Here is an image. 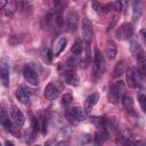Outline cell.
Returning a JSON list of instances; mask_svg holds the SVG:
<instances>
[{
  "instance_id": "28",
  "label": "cell",
  "mask_w": 146,
  "mask_h": 146,
  "mask_svg": "<svg viewBox=\"0 0 146 146\" xmlns=\"http://www.w3.org/2000/svg\"><path fill=\"white\" fill-rule=\"evenodd\" d=\"M5 146H14V144H13V141H10V140H6V141H5Z\"/></svg>"
},
{
  "instance_id": "18",
  "label": "cell",
  "mask_w": 146,
  "mask_h": 146,
  "mask_svg": "<svg viewBox=\"0 0 146 146\" xmlns=\"http://www.w3.org/2000/svg\"><path fill=\"white\" fill-rule=\"evenodd\" d=\"M116 52H117V48H116V44L114 41L110 40L107 42V46H106V55L110 59H114L116 57Z\"/></svg>"
},
{
  "instance_id": "4",
  "label": "cell",
  "mask_w": 146,
  "mask_h": 146,
  "mask_svg": "<svg viewBox=\"0 0 146 146\" xmlns=\"http://www.w3.org/2000/svg\"><path fill=\"white\" fill-rule=\"evenodd\" d=\"M133 34V26L131 23H123L122 25L119 26V29L116 30V39L119 40H128L129 38H131Z\"/></svg>"
},
{
  "instance_id": "1",
  "label": "cell",
  "mask_w": 146,
  "mask_h": 146,
  "mask_svg": "<svg viewBox=\"0 0 146 146\" xmlns=\"http://www.w3.org/2000/svg\"><path fill=\"white\" fill-rule=\"evenodd\" d=\"M123 82L122 81H116V82H113L110 88H108V94H107V98H108V102L112 103V104H117L120 98H121V95L123 92Z\"/></svg>"
},
{
  "instance_id": "8",
  "label": "cell",
  "mask_w": 146,
  "mask_h": 146,
  "mask_svg": "<svg viewBox=\"0 0 146 146\" xmlns=\"http://www.w3.org/2000/svg\"><path fill=\"white\" fill-rule=\"evenodd\" d=\"M81 31H82V35H83L84 40L87 42H90L91 41V38H92V24H91V22H90L89 18L84 17L82 19Z\"/></svg>"
},
{
  "instance_id": "5",
  "label": "cell",
  "mask_w": 146,
  "mask_h": 146,
  "mask_svg": "<svg viewBox=\"0 0 146 146\" xmlns=\"http://www.w3.org/2000/svg\"><path fill=\"white\" fill-rule=\"evenodd\" d=\"M62 76H63V79L65 80V82L67 84H71V86H78L79 84V76L73 71L72 67L67 66L66 70H64V72L62 73Z\"/></svg>"
},
{
  "instance_id": "15",
  "label": "cell",
  "mask_w": 146,
  "mask_h": 146,
  "mask_svg": "<svg viewBox=\"0 0 146 146\" xmlns=\"http://www.w3.org/2000/svg\"><path fill=\"white\" fill-rule=\"evenodd\" d=\"M59 91H58V88L56 87L55 83H48L44 88V97L48 99V100H52L55 99L57 96H58Z\"/></svg>"
},
{
  "instance_id": "3",
  "label": "cell",
  "mask_w": 146,
  "mask_h": 146,
  "mask_svg": "<svg viewBox=\"0 0 146 146\" xmlns=\"http://www.w3.org/2000/svg\"><path fill=\"white\" fill-rule=\"evenodd\" d=\"M94 72L96 76H100L105 72V58L98 49L95 50L94 55Z\"/></svg>"
},
{
  "instance_id": "2",
  "label": "cell",
  "mask_w": 146,
  "mask_h": 146,
  "mask_svg": "<svg viewBox=\"0 0 146 146\" xmlns=\"http://www.w3.org/2000/svg\"><path fill=\"white\" fill-rule=\"evenodd\" d=\"M66 117L71 123H78L86 119V111L80 106H73L66 111Z\"/></svg>"
},
{
  "instance_id": "25",
  "label": "cell",
  "mask_w": 146,
  "mask_h": 146,
  "mask_svg": "<svg viewBox=\"0 0 146 146\" xmlns=\"http://www.w3.org/2000/svg\"><path fill=\"white\" fill-rule=\"evenodd\" d=\"M138 100H139V105H140V107H141L143 112L146 114V95H144V94L139 95Z\"/></svg>"
},
{
  "instance_id": "19",
  "label": "cell",
  "mask_w": 146,
  "mask_h": 146,
  "mask_svg": "<svg viewBox=\"0 0 146 146\" xmlns=\"http://www.w3.org/2000/svg\"><path fill=\"white\" fill-rule=\"evenodd\" d=\"M107 137H108V133L104 129L97 131V133L95 135V144L97 146H102V144L107 139Z\"/></svg>"
},
{
  "instance_id": "14",
  "label": "cell",
  "mask_w": 146,
  "mask_h": 146,
  "mask_svg": "<svg viewBox=\"0 0 146 146\" xmlns=\"http://www.w3.org/2000/svg\"><path fill=\"white\" fill-rule=\"evenodd\" d=\"M130 51H131V54L133 55V57H135L137 60L140 59V58L146 57V55H145V52H144L141 46H140L137 41H132V42L130 43Z\"/></svg>"
},
{
  "instance_id": "17",
  "label": "cell",
  "mask_w": 146,
  "mask_h": 146,
  "mask_svg": "<svg viewBox=\"0 0 146 146\" xmlns=\"http://www.w3.org/2000/svg\"><path fill=\"white\" fill-rule=\"evenodd\" d=\"M122 104H123V107L125 108L127 112H132L133 111L135 104H133V98L131 97V95L124 94L123 97H122Z\"/></svg>"
},
{
  "instance_id": "13",
  "label": "cell",
  "mask_w": 146,
  "mask_h": 146,
  "mask_svg": "<svg viewBox=\"0 0 146 146\" xmlns=\"http://www.w3.org/2000/svg\"><path fill=\"white\" fill-rule=\"evenodd\" d=\"M0 73H1V81L5 87L9 86V65L6 60H1L0 64Z\"/></svg>"
},
{
  "instance_id": "26",
  "label": "cell",
  "mask_w": 146,
  "mask_h": 146,
  "mask_svg": "<svg viewBox=\"0 0 146 146\" xmlns=\"http://www.w3.org/2000/svg\"><path fill=\"white\" fill-rule=\"evenodd\" d=\"M39 121H40V128H41V131H42L43 133H46V131H47V128H46V119H44L43 114H41V115H40V119H39Z\"/></svg>"
},
{
  "instance_id": "9",
  "label": "cell",
  "mask_w": 146,
  "mask_h": 146,
  "mask_svg": "<svg viewBox=\"0 0 146 146\" xmlns=\"http://www.w3.org/2000/svg\"><path fill=\"white\" fill-rule=\"evenodd\" d=\"M31 94H32L31 90H30L29 88L24 87V86L18 87L17 90H16V97H17V99H18L21 103H23V104H26V103L30 102Z\"/></svg>"
},
{
  "instance_id": "16",
  "label": "cell",
  "mask_w": 146,
  "mask_h": 146,
  "mask_svg": "<svg viewBox=\"0 0 146 146\" xmlns=\"http://www.w3.org/2000/svg\"><path fill=\"white\" fill-rule=\"evenodd\" d=\"M98 99H99L98 92H94V94H91L90 96H88L87 99H86V102H84V111H86L87 113L90 112V111L94 108V106L97 104Z\"/></svg>"
},
{
  "instance_id": "7",
  "label": "cell",
  "mask_w": 146,
  "mask_h": 146,
  "mask_svg": "<svg viewBox=\"0 0 146 146\" xmlns=\"http://www.w3.org/2000/svg\"><path fill=\"white\" fill-rule=\"evenodd\" d=\"M23 75H24L25 80H26L30 84L36 86V84L39 83L38 74H36V72H35L30 65H26V66L24 67V70H23Z\"/></svg>"
},
{
  "instance_id": "6",
  "label": "cell",
  "mask_w": 146,
  "mask_h": 146,
  "mask_svg": "<svg viewBox=\"0 0 146 146\" xmlns=\"http://www.w3.org/2000/svg\"><path fill=\"white\" fill-rule=\"evenodd\" d=\"M10 116L13 119V122L17 125V127H22L25 122V116L23 114V112L15 105H13L10 107Z\"/></svg>"
},
{
  "instance_id": "20",
  "label": "cell",
  "mask_w": 146,
  "mask_h": 146,
  "mask_svg": "<svg viewBox=\"0 0 146 146\" xmlns=\"http://www.w3.org/2000/svg\"><path fill=\"white\" fill-rule=\"evenodd\" d=\"M113 78H120L123 73H124V62L123 60H120L115 64L114 68H113Z\"/></svg>"
},
{
  "instance_id": "32",
  "label": "cell",
  "mask_w": 146,
  "mask_h": 146,
  "mask_svg": "<svg viewBox=\"0 0 146 146\" xmlns=\"http://www.w3.org/2000/svg\"><path fill=\"white\" fill-rule=\"evenodd\" d=\"M36 146H41V145H36ZM44 146H48V145H44Z\"/></svg>"
},
{
  "instance_id": "27",
  "label": "cell",
  "mask_w": 146,
  "mask_h": 146,
  "mask_svg": "<svg viewBox=\"0 0 146 146\" xmlns=\"http://www.w3.org/2000/svg\"><path fill=\"white\" fill-rule=\"evenodd\" d=\"M111 5H112L113 9H115L116 11H120V10L122 9V2H119V1H116V2H113V3H111Z\"/></svg>"
},
{
  "instance_id": "21",
  "label": "cell",
  "mask_w": 146,
  "mask_h": 146,
  "mask_svg": "<svg viewBox=\"0 0 146 146\" xmlns=\"http://www.w3.org/2000/svg\"><path fill=\"white\" fill-rule=\"evenodd\" d=\"M66 43H67V41H66V39L65 38H60L58 41H57V43H56V46H55V50H54V55L55 56H58L64 49H65V47H66Z\"/></svg>"
},
{
  "instance_id": "30",
  "label": "cell",
  "mask_w": 146,
  "mask_h": 146,
  "mask_svg": "<svg viewBox=\"0 0 146 146\" xmlns=\"http://www.w3.org/2000/svg\"><path fill=\"white\" fill-rule=\"evenodd\" d=\"M140 145L141 146H146V139H144L143 141H140Z\"/></svg>"
},
{
  "instance_id": "24",
  "label": "cell",
  "mask_w": 146,
  "mask_h": 146,
  "mask_svg": "<svg viewBox=\"0 0 146 146\" xmlns=\"http://www.w3.org/2000/svg\"><path fill=\"white\" fill-rule=\"evenodd\" d=\"M72 100H73V97H72L71 94H65V95L62 97V104H63L64 106H68V105L72 103Z\"/></svg>"
},
{
  "instance_id": "23",
  "label": "cell",
  "mask_w": 146,
  "mask_h": 146,
  "mask_svg": "<svg viewBox=\"0 0 146 146\" xmlns=\"http://www.w3.org/2000/svg\"><path fill=\"white\" fill-rule=\"evenodd\" d=\"M82 49H83L82 41H81V40H76V41H75V43L72 46L71 51H72L73 56H79V55L82 52Z\"/></svg>"
},
{
  "instance_id": "10",
  "label": "cell",
  "mask_w": 146,
  "mask_h": 146,
  "mask_svg": "<svg viewBox=\"0 0 146 146\" xmlns=\"http://www.w3.org/2000/svg\"><path fill=\"white\" fill-rule=\"evenodd\" d=\"M127 83L130 88H138L139 86L138 74L133 67H129L127 70Z\"/></svg>"
},
{
  "instance_id": "29",
  "label": "cell",
  "mask_w": 146,
  "mask_h": 146,
  "mask_svg": "<svg viewBox=\"0 0 146 146\" xmlns=\"http://www.w3.org/2000/svg\"><path fill=\"white\" fill-rule=\"evenodd\" d=\"M130 146H141V145H140V141H137V143H131Z\"/></svg>"
},
{
  "instance_id": "31",
  "label": "cell",
  "mask_w": 146,
  "mask_h": 146,
  "mask_svg": "<svg viewBox=\"0 0 146 146\" xmlns=\"http://www.w3.org/2000/svg\"><path fill=\"white\" fill-rule=\"evenodd\" d=\"M143 33H145V40H146V31H143Z\"/></svg>"
},
{
  "instance_id": "22",
  "label": "cell",
  "mask_w": 146,
  "mask_h": 146,
  "mask_svg": "<svg viewBox=\"0 0 146 146\" xmlns=\"http://www.w3.org/2000/svg\"><path fill=\"white\" fill-rule=\"evenodd\" d=\"M138 62V73L143 79H146V57L140 58Z\"/></svg>"
},
{
  "instance_id": "12",
  "label": "cell",
  "mask_w": 146,
  "mask_h": 146,
  "mask_svg": "<svg viewBox=\"0 0 146 146\" xmlns=\"http://www.w3.org/2000/svg\"><path fill=\"white\" fill-rule=\"evenodd\" d=\"M0 121H1V124L6 128V130H7V131H9V132H10V133H13V135H18V132H17L16 128H15V127H14V124L9 121V119H8L7 114H6V111H5L3 108L1 110Z\"/></svg>"
},
{
  "instance_id": "11",
  "label": "cell",
  "mask_w": 146,
  "mask_h": 146,
  "mask_svg": "<svg viewBox=\"0 0 146 146\" xmlns=\"http://www.w3.org/2000/svg\"><path fill=\"white\" fill-rule=\"evenodd\" d=\"M78 14L76 11L71 10L66 16V26L70 32H74L78 27Z\"/></svg>"
}]
</instances>
